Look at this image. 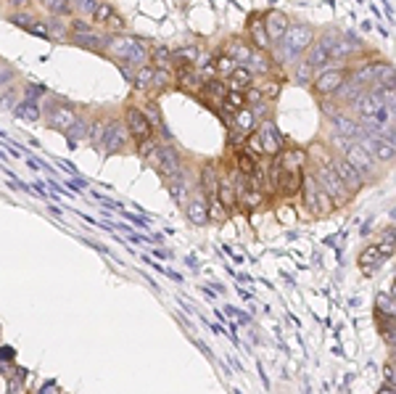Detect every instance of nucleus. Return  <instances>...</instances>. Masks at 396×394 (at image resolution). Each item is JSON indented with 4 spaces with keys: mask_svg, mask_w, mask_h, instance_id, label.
Wrapping results in <instances>:
<instances>
[{
    "mask_svg": "<svg viewBox=\"0 0 396 394\" xmlns=\"http://www.w3.org/2000/svg\"><path fill=\"white\" fill-rule=\"evenodd\" d=\"M315 29L309 24H288V29L283 32V38L277 40L275 45L270 48V51H275L280 58V64H296L299 58L304 56V51L312 45V40H315Z\"/></svg>",
    "mask_w": 396,
    "mask_h": 394,
    "instance_id": "nucleus-1",
    "label": "nucleus"
},
{
    "mask_svg": "<svg viewBox=\"0 0 396 394\" xmlns=\"http://www.w3.org/2000/svg\"><path fill=\"white\" fill-rule=\"evenodd\" d=\"M106 53L117 58V64H135L143 66L148 64V51L145 45L138 38H130V35H108V42H106Z\"/></svg>",
    "mask_w": 396,
    "mask_h": 394,
    "instance_id": "nucleus-2",
    "label": "nucleus"
},
{
    "mask_svg": "<svg viewBox=\"0 0 396 394\" xmlns=\"http://www.w3.org/2000/svg\"><path fill=\"white\" fill-rule=\"evenodd\" d=\"M312 175H315L317 185L325 191L330 196V201L336 204V207H343V204H349L352 201V194L346 191V185L341 183V178L333 172V167H330V161H312Z\"/></svg>",
    "mask_w": 396,
    "mask_h": 394,
    "instance_id": "nucleus-3",
    "label": "nucleus"
},
{
    "mask_svg": "<svg viewBox=\"0 0 396 394\" xmlns=\"http://www.w3.org/2000/svg\"><path fill=\"white\" fill-rule=\"evenodd\" d=\"M302 201L312 217H328L330 212L336 210V204L330 201L328 194L317 185L315 175L309 172V167L304 170V178H302Z\"/></svg>",
    "mask_w": 396,
    "mask_h": 394,
    "instance_id": "nucleus-4",
    "label": "nucleus"
},
{
    "mask_svg": "<svg viewBox=\"0 0 396 394\" xmlns=\"http://www.w3.org/2000/svg\"><path fill=\"white\" fill-rule=\"evenodd\" d=\"M341 157L346 159V161H349L359 175H362V180H365V183H372V180H378V178H381V164L375 161V157L365 148L362 141H349V145L343 148Z\"/></svg>",
    "mask_w": 396,
    "mask_h": 394,
    "instance_id": "nucleus-5",
    "label": "nucleus"
},
{
    "mask_svg": "<svg viewBox=\"0 0 396 394\" xmlns=\"http://www.w3.org/2000/svg\"><path fill=\"white\" fill-rule=\"evenodd\" d=\"M145 161L154 167V170L164 178V180H172L174 175H180L185 170L183 167V157H180V151L174 148V145H158L145 157Z\"/></svg>",
    "mask_w": 396,
    "mask_h": 394,
    "instance_id": "nucleus-6",
    "label": "nucleus"
},
{
    "mask_svg": "<svg viewBox=\"0 0 396 394\" xmlns=\"http://www.w3.org/2000/svg\"><path fill=\"white\" fill-rule=\"evenodd\" d=\"M346 66H343V61L341 64H325V66H320L315 72V79L309 82L312 88H315V93L320 95V98H330L333 93L338 90V85H341L343 79H346Z\"/></svg>",
    "mask_w": 396,
    "mask_h": 394,
    "instance_id": "nucleus-7",
    "label": "nucleus"
},
{
    "mask_svg": "<svg viewBox=\"0 0 396 394\" xmlns=\"http://www.w3.org/2000/svg\"><path fill=\"white\" fill-rule=\"evenodd\" d=\"M69 40L79 45V48H88V51L101 53L106 51V42H108V35L104 32H95L90 26V22H82V19H72L69 24Z\"/></svg>",
    "mask_w": 396,
    "mask_h": 394,
    "instance_id": "nucleus-8",
    "label": "nucleus"
},
{
    "mask_svg": "<svg viewBox=\"0 0 396 394\" xmlns=\"http://www.w3.org/2000/svg\"><path fill=\"white\" fill-rule=\"evenodd\" d=\"M130 130H127V125H124V119H108L106 122V130H104V138H101V145H104L106 154H119V151H124L127 145H130Z\"/></svg>",
    "mask_w": 396,
    "mask_h": 394,
    "instance_id": "nucleus-9",
    "label": "nucleus"
},
{
    "mask_svg": "<svg viewBox=\"0 0 396 394\" xmlns=\"http://www.w3.org/2000/svg\"><path fill=\"white\" fill-rule=\"evenodd\" d=\"M256 135H259V141H262L264 157H277V154L283 151V145H286V138H283V132L277 130V125H275V119L272 117L259 119V125H256Z\"/></svg>",
    "mask_w": 396,
    "mask_h": 394,
    "instance_id": "nucleus-10",
    "label": "nucleus"
},
{
    "mask_svg": "<svg viewBox=\"0 0 396 394\" xmlns=\"http://www.w3.org/2000/svg\"><path fill=\"white\" fill-rule=\"evenodd\" d=\"M394 257V244H372V246H368V249L359 254V267H362V273H368V276H372V273H378L383 265H386V260H391Z\"/></svg>",
    "mask_w": 396,
    "mask_h": 394,
    "instance_id": "nucleus-11",
    "label": "nucleus"
},
{
    "mask_svg": "<svg viewBox=\"0 0 396 394\" xmlns=\"http://www.w3.org/2000/svg\"><path fill=\"white\" fill-rule=\"evenodd\" d=\"M325 111H328L333 130L338 132V135L349 138V141H359V138H362V125H359V119L343 114L341 106H338V109H336V106H325Z\"/></svg>",
    "mask_w": 396,
    "mask_h": 394,
    "instance_id": "nucleus-12",
    "label": "nucleus"
},
{
    "mask_svg": "<svg viewBox=\"0 0 396 394\" xmlns=\"http://www.w3.org/2000/svg\"><path fill=\"white\" fill-rule=\"evenodd\" d=\"M124 125H127V130H130L132 143H138V141H148V138H156V132H154V127H151V122L145 119L143 109H138V106H130V109L124 111Z\"/></svg>",
    "mask_w": 396,
    "mask_h": 394,
    "instance_id": "nucleus-13",
    "label": "nucleus"
},
{
    "mask_svg": "<svg viewBox=\"0 0 396 394\" xmlns=\"http://www.w3.org/2000/svg\"><path fill=\"white\" fill-rule=\"evenodd\" d=\"M330 167H333V172L341 178V183L346 185V191H349L352 196H356V194L368 185L365 180H362V175H359V172H356L343 157H330Z\"/></svg>",
    "mask_w": 396,
    "mask_h": 394,
    "instance_id": "nucleus-14",
    "label": "nucleus"
},
{
    "mask_svg": "<svg viewBox=\"0 0 396 394\" xmlns=\"http://www.w3.org/2000/svg\"><path fill=\"white\" fill-rule=\"evenodd\" d=\"M359 141L365 143V148L375 157L378 164H394V159H396L394 141H388V138H383V135H365V138H359Z\"/></svg>",
    "mask_w": 396,
    "mask_h": 394,
    "instance_id": "nucleus-15",
    "label": "nucleus"
},
{
    "mask_svg": "<svg viewBox=\"0 0 396 394\" xmlns=\"http://www.w3.org/2000/svg\"><path fill=\"white\" fill-rule=\"evenodd\" d=\"M174 85L177 88H183L188 93H201V85H204V77H201V72H198L196 66H174Z\"/></svg>",
    "mask_w": 396,
    "mask_h": 394,
    "instance_id": "nucleus-16",
    "label": "nucleus"
},
{
    "mask_svg": "<svg viewBox=\"0 0 396 394\" xmlns=\"http://www.w3.org/2000/svg\"><path fill=\"white\" fill-rule=\"evenodd\" d=\"M246 32H249V45L251 48H256V51H264L270 53V48H272V42H270V38H267V29H264V22L259 13H251L249 24H246Z\"/></svg>",
    "mask_w": 396,
    "mask_h": 394,
    "instance_id": "nucleus-17",
    "label": "nucleus"
},
{
    "mask_svg": "<svg viewBox=\"0 0 396 394\" xmlns=\"http://www.w3.org/2000/svg\"><path fill=\"white\" fill-rule=\"evenodd\" d=\"M185 207V214H188V220L193 225H206L209 223V214H206V196L198 191V194H190V198L183 204Z\"/></svg>",
    "mask_w": 396,
    "mask_h": 394,
    "instance_id": "nucleus-18",
    "label": "nucleus"
},
{
    "mask_svg": "<svg viewBox=\"0 0 396 394\" xmlns=\"http://www.w3.org/2000/svg\"><path fill=\"white\" fill-rule=\"evenodd\" d=\"M74 119H77V111L66 104H53L51 111H48V125H51L53 130L66 132V127H69Z\"/></svg>",
    "mask_w": 396,
    "mask_h": 394,
    "instance_id": "nucleus-19",
    "label": "nucleus"
},
{
    "mask_svg": "<svg viewBox=\"0 0 396 394\" xmlns=\"http://www.w3.org/2000/svg\"><path fill=\"white\" fill-rule=\"evenodd\" d=\"M264 22V29H267V38H270V42L275 45L277 40L283 38V32L288 29V16L283 11H270L267 16H262Z\"/></svg>",
    "mask_w": 396,
    "mask_h": 394,
    "instance_id": "nucleus-20",
    "label": "nucleus"
},
{
    "mask_svg": "<svg viewBox=\"0 0 396 394\" xmlns=\"http://www.w3.org/2000/svg\"><path fill=\"white\" fill-rule=\"evenodd\" d=\"M277 159H280L283 170L304 172L306 167H309V157H306V151H304V148H286V145H283V151L277 154Z\"/></svg>",
    "mask_w": 396,
    "mask_h": 394,
    "instance_id": "nucleus-21",
    "label": "nucleus"
},
{
    "mask_svg": "<svg viewBox=\"0 0 396 394\" xmlns=\"http://www.w3.org/2000/svg\"><path fill=\"white\" fill-rule=\"evenodd\" d=\"M302 178L304 172H296V170H283L280 175V180H277V194L286 198H293L302 194Z\"/></svg>",
    "mask_w": 396,
    "mask_h": 394,
    "instance_id": "nucleus-22",
    "label": "nucleus"
},
{
    "mask_svg": "<svg viewBox=\"0 0 396 394\" xmlns=\"http://www.w3.org/2000/svg\"><path fill=\"white\" fill-rule=\"evenodd\" d=\"M214 196L220 198V204H222L227 212H233L238 207V188L230 175L220 178V185H217V194H214Z\"/></svg>",
    "mask_w": 396,
    "mask_h": 394,
    "instance_id": "nucleus-23",
    "label": "nucleus"
},
{
    "mask_svg": "<svg viewBox=\"0 0 396 394\" xmlns=\"http://www.w3.org/2000/svg\"><path fill=\"white\" fill-rule=\"evenodd\" d=\"M264 204H267V194L259 188H243L238 196V207L243 212H262Z\"/></svg>",
    "mask_w": 396,
    "mask_h": 394,
    "instance_id": "nucleus-24",
    "label": "nucleus"
},
{
    "mask_svg": "<svg viewBox=\"0 0 396 394\" xmlns=\"http://www.w3.org/2000/svg\"><path fill=\"white\" fill-rule=\"evenodd\" d=\"M256 117H254V111H251V106H243V109H238L233 119H230V125L227 127H233V130L243 132V135H249V132L256 130Z\"/></svg>",
    "mask_w": 396,
    "mask_h": 394,
    "instance_id": "nucleus-25",
    "label": "nucleus"
},
{
    "mask_svg": "<svg viewBox=\"0 0 396 394\" xmlns=\"http://www.w3.org/2000/svg\"><path fill=\"white\" fill-rule=\"evenodd\" d=\"M224 85H227V90H249L251 85H254V74H251L246 66L238 64L227 77H224Z\"/></svg>",
    "mask_w": 396,
    "mask_h": 394,
    "instance_id": "nucleus-26",
    "label": "nucleus"
},
{
    "mask_svg": "<svg viewBox=\"0 0 396 394\" xmlns=\"http://www.w3.org/2000/svg\"><path fill=\"white\" fill-rule=\"evenodd\" d=\"M243 66L249 69L251 74H256V72H259L262 77H267V74H272V69H275V64L270 61V56H267V53H264V51H256V48L251 51L249 61H246V64H243Z\"/></svg>",
    "mask_w": 396,
    "mask_h": 394,
    "instance_id": "nucleus-27",
    "label": "nucleus"
},
{
    "mask_svg": "<svg viewBox=\"0 0 396 394\" xmlns=\"http://www.w3.org/2000/svg\"><path fill=\"white\" fill-rule=\"evenodd\" d=\"M220 167L217 164H204L201 167V194L204 196H214L217 194V185H220Z\"/></svg>",
    "mask_w": 396,
    "mask_h": 394,
    "instance_id": "nucleus-28",
    "label": "nucleus"
},
{
    "mask_svg": "<svg viewBox=\"0 0 396 394\" xmlns=\"http://www.w3.org/2000/svg\"><path fill=\"white\" fill-rule=\"evenodd\" d=\"M304 61L309 66H315V69H320V66H325L330 61V56H328V48L320 42V38H315L312 40V45L304 51V56H302Z\"/></svg>",
    "mask_w": 396,
    "mask_h": 394,
    "instance_id": "nucleus-29",
    "label": "nucleus"
},
{
    "mask_svg": "<svg viewBox=\"0 0 396 394\" xmlns=\"http://www.w3.org/2000/svg\"><path fill=\"white\" fill-rule=\"evenodd\" d=\"M170 188H172V196L177 198V204H185L188 198H190V191H193V185H190V178H188V172H180V175H174L170 180Z\"/></svg>",
    "mask_w": 396,
    "mask_h": 394,
    "instance_id": "nucleus-30",
    "label": "nucleus"
},
{
    "mask_svg": "<svg viewBox=\"0 0 396 394\" xmlns=\"http://www.w3.org/2000/svg\"><path fill=\"white\" fill-rule=\"evenodd\" d=\"M251 51H254V48H251L246 40H240V38L230 40V42H227V48H224V53H227V56H233V58H236V64H240V66L249 61Z\"/></svg>",
    "mask_w": 396,
    "mask_h": 394,
    "instance_id": "nucleus-31",
    "label": "nucleus"
},
{
    "mask_svg": "<svg viewBox=\"0 0 396 394\" xmlns=\"http://www.w3.org/2000/svg\"><path fill=\"white\" fill-rule=\"evenodd\" d=\"M256 164H259V159L251 157L249 151H243V148H238L236 157H233V167H236L240 175H246V178H249V175H254Z\"/></svg>",
    "mask_w": 396,
    "mask_h": 394,
    "instance_id": "nucleus-32",
    "label": "nucleus"
},
{
    "mask_svg": "<svg viewBox=\"0 0 396 394\" xmlns=\"http://www.w3.org/2000/svg\"><path fill=\"white\" fill-rule=\"evenodd\" d=\"M88 132H90V119H82L77 117L69 127H66V138H69V145H77V141L82 138H88Z\"/></svg>",
    "mask_w": 396,
    "mask_h": 394,
    "instance_id": "nucleus-33",
    "label": "nucleus"
},
{
    "mask_svg": "<svg viewBox=\"0 0 396 394\" xmlns=\"http://www.w3.org/2000/svg\"><path fill=\"white\" fill-rule=\"evenodd\" d=\"M198 58H201V51H198L196 45L180 48V51L172 53V66H196Z\"/></svg>",
    "mask_w": 396,
    "mask_h": 394,
    "instance_id": "nucleus-34",
    "label": "nucleus"
},
{
    "mask_svg": "<svg viewBox=\"0 0 396 394\" xmlns=\"http://www.w3.org/2000/svg\"><path fill=\"white\" fill-rule=\"evenodd\" d=\"M145 119L151 122V127H154V132H161V135H167L170 138V130H167V125H164V119H161V111H158L156 101H148L143 109Z\"/></svg>",
    "mask_w": 396,
    "mask_h": 394,
    "instance_id": "nucleus-35",
    "label": "nucleus"
},
{
    "mask_svg": "<svg viewBox=\"0 0 396 394\" xmlns=\"http://www.w3.org/2000/svg\"><path fill=\"white\" fill-rule=\"evenodd\" d=\"M170 85H174L172 69H158V66H154V77H151V88H148V90L156 95L158 90H164V88H170Z\"/></svg>",
    "mask_w": 396,
    "mask_h": 394,
    "instance_id": "nucleus-36",
    "label": "nucleus"
},
{
    "mask_svg": "<svg viewBox=\"0 0 396 394\" xmlns=\"http://www.w3.org/2000/svg\"><path fill=\"white\" fill-rule=\"evenodd\" d=\"M13 111H16V117L26 119V122H40V117H42L40 104H32V101H19L13 106Z\"/></svg>",
    "mask_w": 396,
    "mask_h": 394,
    "instance_id": "nucleus-37",
    "label": "nucleus"
},
{
    "mask_svg": "<svg viewBox=\"0 0 396 394\" xmlns=\"http://www.w3.org/2000/svg\"><path fill=\"white\" fill-rule=\"evenodd\" d=\"M254 88L262 93L264 101H275L277 95H280V79H270V77H262L259 82L254 79Z\"/></svg>",
    "mask_w": 396,
    "mask_h": 394,
    "instance_id": "nucleus-38",
    "label": "nucleus"
},
{
    "mask_svg": "<svg viewBox=\"0 0 396 394\" xmlns=\"http://www.w3.org/2000/svg\"><path fill=\"white\" fill-rule=\"evenodd\" d=\"M375 313H378V317H381V315H386V317H396L394 289L388 291V294H378V299H375Z\"/></svg>",
    "mask_w": 396,
    "mask_h": 394,
    "instance_id": "nucleus-39",
    "label": "nucleus"
},
{
    "mask_svg": "<svg viewBox=\"0 0 396 394\" xmlns=\"http://www.w3.org/2000/svg\"><path fill=\"white\" fill-rule=\"evenodd\" d=\"M293 66V74H290V77L296 79V82H302V85H309V82H312V79H315V66H309L306 64V61H304V58H299V61H296V64H290Z\"/></svg>",
    "mask_w": 396,
    "mask_h": 394,
    "instance_id": "nucleus-40",
    "label": "nucleus"
},
{
    "mask_svg": "<svg viewBox=\"0 0 396 394\" xmlns=\"http://www.w3.org/2000/svg\"><path fill=\"white\" fill-rule=\"evenodd\" d=\"M42 6H45L53 16H61V19H69V16L74 13L72 0H42Z\"/></svg>",
    "mask_w": 396,
    "mask_h": 394,
    "instance_id": "nucleus-41",
    "label": "nucleus"
},
{
    "mask_svg": "<svg viewBox=\"0 0 396 394\" xmlns=\"http://www.w3.org/2000/svg\"><path fill=\"white\" fill-rule=\"evenodd\" d=\"M206 214H209L211 223H224L230 212L220 204V198H217V196H206Z\"/></svg>",
    "mask_w": 396,
    "mask_h": 394,
    "instance_id": "nucleus-42",
    "label": "nucleus"
},
{
    "mask_svg": "<svg viewBox=\"0 0 396 394\" xmlns=\"http://www.w3.org/2000/svg\"><path fill=\"white\" fill-rule=\"evenodd\" d=\"M148 58H154V66H158V69H172V51L167 45H156L148 53Z\"/></svg>",
    "mask_w": 396,
    "mask_h": 394,
    "instance_id": "nucleus-43",
    "label": "nucleus"
},
{
    "mask_svg": "<svg viewBox=\"0 0 396 394\" xmlns=\"http://www.w3.org/2000/svg\"><path fill=\"white\" fill-rule=\"evenodd\" d=\"M114 8H111V3H98L95 6V11L90 13V24H95V26H106V22L114 16Z\"/></svg>",
    "mask_w": 396,
    "mask_h": 394,
    "instance_id": "nucleus-44",
    "label": "nucleus"
},
{
    "mask_svg": "<svg viewBox=\"0 0 396 394\" xmlns=\"http://www.w3.org/2000/svg\"><path fill=\"white\" fill-rule=\"evenodd\" d=\"M151 77H154V66H138V72H135V77H132V85L138 88V90H148L151 88Z\"/></svg>",
    "mask_w": 396,
    "mask_h": 394,
    "instance_id": "nucleus-45",
    "label": "nucleus"
},
{
    "mask_svg": "<svg viewBox=\"0 0 396 394\" xmlns=\"http://www.w3.org/2000/svg\"><path fill=\"white\" fill-rule=\"evenodd\" d=\"M236 66H238L236 58H233V56H227V53H222L220 58H214V72H217V77H222V79L227 77Z\"/></svg>",
    "mask_w": 396,
    "mask_h": 394,
    "instance_id": "nucleus-46",
    "label": "nucleus"
},
{
    "mask_svg": "<svg viewBox=\"0 0 396 394\" xmlns=\"http://www.w3.org/2000/svg\"><path fill=\"white\" fill-rule=\"evenodd\" d=\"M243 151H249L251 157H264V151H262V141H259V135H256V130L249 132L246 135V141H243Z\"/></svg>",
    "mask_w": 396,
    "mask_h": 394,
    "instance_id": "nucleus-47",
    "label": "nucleus"
},
{
    "mask_svg": "<svg viewBox=\"0 0 396 394\" xmlns=\"http://www.w3.org/2000/svg\"><path fill=\"white\" fill-rule=\"evenodd\" d=\"M106 122H108V119H95V122H90L88 141H90L92 145H101V138H104V130H106Z\"/></svg>",
    "mask_w": 396,
    "mask_h": 394,
    "instance_id": "nucleus-48",
    "label": "nucleus"
},
{
    "mask_svg": "<svg viewBox=\"0 0 396 394\" xmlns=\"http://www.w3.org/2000/svg\"><path fill=\"white\" fill-rule=\"evenodd\" d=\"M35 19H38L35 13H26V11H22V8H16V11L8 16V22H11V24H16V26H22V29H26V26L32 24Z\"/></svg>",
    "mask_w": 396,
    "mask_h": 394,
    "instance_id": "nucleus-49",
    "label": "nucleus"
},
{
    "mask_svg": "<svg viewBox=\"0 0 396 394\" xmlns=\"http://www.w3.org/2000/svg\"><path fill=\"white\" fill-rule=\"evenodd\" d=\"M277 220H280V223H286V225H293L296 223V210H293L290 204H283V207L277 210Z\"/></svg>",
    "mask_w": 396,
    "mask_h": 394,
    "instance_id": "nucleus-50",
    "label": "nucleus"
},
{
    "mask_svg": "<svg viewBox=\"0 0 396 394\" xmlns=\"http://www.w3.org/2000/svg\"><path fill=\"white\" fill-rule=\"evenodd\" d=\"M72 6H74V11L90 16V13L95 11V6H98V0H72Z\"/></svg>",
    "mask_w": 396,
    "mask_h": 394,
    "instance_id": "nucleus-51",
    "label": "nucleus"
},
{
    "mask_svg": "<svg viewBox=\"0 0 396 394\" xmlns=\"http://www.w3.org/2000/svg\"><path fill=\"white\" fill-rule=\"evenodd\" d=\"M124 26H127V22H124V19L119 16V13H114V16H111V19L106 22V29H108L111 35H114V32H124Z\"/></svg>",
    "mask_w": 396,
    "mask_h": 394,
    "instance_id": "nucleus-52",
    "label": "nucleus"
},
{
    "mask_svg": "<svg viewBox=\"0 0 396 394\" xmlns=\"http://www.w3.org/2000/svg\"><path fill=\"white\" fill-rule=\"evenodd\" d=\"M16 104H19V101H16V90H13V88L0 95V109H13Z\"/></svg>",
    "mask_w": 396,
    "mask_h": 394,
    "instance_id": "nucleus-53",
    "label": "nucleus"
},
{
    "mask_svg": "<svg viewBox=\"0 0 396 394\" xmlns=\"http://www.w3.org/2000/svg\"><path fill=\"white\" fill-rule=\"evenodd\" d=\"M11 360H13V349H11V347H0V363L11 365Z\"/></svg>",
    "mask_w": 396,
    "mask_h": 394,
    "instance_id": "nucleus-54",
    "label": "nucleus"
},
{
    "mask_svg": "<svg viewBox=\"0 0 396 394\" xmlns=\"http://www.w3.org/2000/svg\"><path fill=\"white\" fill-rule=\"evenodd\" d=\"M383 376H386V381L388 384H394V363H388V365H386V370H383Z\"/></svg>",
    "mask_w": 396,
    "mask_h": 394,
    "instance_id": "nucleus-55",
    "label": "nucleus"
},
{
    "mask_svg": "<svg viewBox=\"0 0 396 394\" xmlns=\"http://www.w3.org/2000/svg\"><path fill=\"white\" fill-rule=\"evenodd\" d=\"M8 6H13V8H24V6H29L32 0H6Z\"/></svg>",
    "mask_w": 396,
    "mask_h": 394,
    "instance_id": "nucleus-56",
    "label": "nucleus"
},
{
    "mask_svg": "<svg viewBox=\"0 0 396 394\" xmlns=\"http://www.w3.org/2000/svg\"><path fill=\"white\" fill-rule=\"evenodd\" d=\"M13 79V72H0V85H8Z\"/></svg>",
    "mask_w": 396,
    "mask_h": 394,
    "instance_id": "nucleus-57",
    "label": "nucleus"
}]
</instances>
